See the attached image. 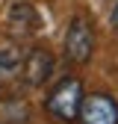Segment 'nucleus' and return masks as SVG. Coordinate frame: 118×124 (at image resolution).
<instances>
[{"label":"nucleus","instance_id":"obj_2","mask_svg":"<svg viewBox=\"0 0 118 124\" xmlns=\"http://www.w3.org/2000/svg\"><path fill=\"white\" fill-rule=\"evenodd\" d=\"M95 50V33H92V24L86 18H74L68 27V36H65V56L74 62V65H83V62L92 59Z\"/></svg>","mask_w":118,"mask_h":124},{"label":"nucleus","instance_id":"obj_4","mask_svg":"<svg viewBox=\"0 0 118 124\" xmlns=\"http://www.w3.org/2000/svg\"><path fill=\"white\" fill-rule=\"evenodd\" d=\"M50 74H53V56L47 50H33L27 56V83L30 86H41Z\"/></svg>","mask_w":118,"mask_h":124},{"label":"nucleus","instance_id":"obj_1","mask_svg":"<svg viewBox=\"0 0 118 124\" xmlns=\"http://www.w3.org/2000/svg\"><path fill=\"white\" fill-rule=\"evenodd\" d=\"M47 112L50 118L56 121H65V124H74L80 118V106H83V83L77 77H68L62 80L50 95H47Z\"/></svg>","mask_w":118,"mask_h":124},{"label":"nucleus","instance_id":"obj_5","mask_svg":"<svg viewBox=\"0 0 118 124\" xmlns=\"http://www.w3.org/2000/svg\"><path fill=\"white\" fill-rule=\"evenodd\" d=\"M21 62H24V56H21L18 47H3L0 50V71H15Z\"/></svg>","mask_w":118,"mask_h":124},{"label":"nucleus","instance_id":"obj_6","mask_svg":"<svg viewBox=\"0 0 118 124\" xmlns=\"http://www.w3.org/2000/svg\"><path fill=\"white\" fill-rule=\"evenodd\" d=\"M112 27L118 30V6H115V12H112Z\"/></svg>","mask_w":118,"mask_h":124},{"label":"nucleus","instance_id":"obj_3","mask_svg":"<svg viewBox=\"0 0 118 124\" xmlns=\"http://www.w3.org/2000/svg\"><path fill=\"white\" fill-rule=\"evenodd\" d=\"M80 124H118V103L109 95H88L80 106Z\"/></svg>","mask_w":118,"mask_h":124}]
</instances>
